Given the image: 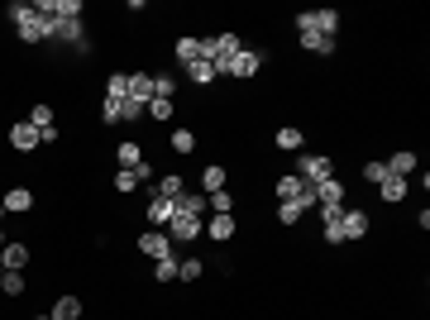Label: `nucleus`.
Returning <instances> with one entry per match:
<instances>
[{"instance_id": "f257e3e1", "label": "nucleus", "mask_w": 430, "mask_h": 320, "mask_svg": "<svg viewBox=\"0 0 430 320\" xmlns=\"http://www.w3.org/2000/svg\"><path fill=\"white\" fill-rule=\"evenodd\" d=\"M296 177H301L306 187H316V182H325V177H335V162L325 158V153H301V162H296Z\"/></svg>"}, {"instance_id": "f03ea898", "label": "nucleus", "mask_w": 430, "mask_h": 320, "mask_svg": "<svg viewBox=\"0 0 430 320\" xmlns=\"http://www.w3.org/2000/svg\"><path fill=\"white\" fill-rule=\"evenodd\" d=\"M201 230H206V225H201V215H187V211H177L172 220H167V239H172V244H191Z\"/></svg>"}, {"instance_id": "7ed1b4c3", "label": "nucleus", "mask_w": 430, "mask_h": 320, "mask_svg": "<svg viewBox=\"0 0 430 320\" xmlns=\"http://www.w3.org/2000/svg\"><path fill=\"white\" fill-rule=\"evenodd\" d=\"M244 53V43L240 39H235V34H215V72H220V77H230V62H235V57Z\"/></svg>"}, {"instance_id": "20e7f679", "label": "nucleus", "mask_w": 430, "mask_h": 320, "mask_svg": "<svg viewBox=\"0 0 430 320\" xmlns=\"http://www.w3.org/2000/svg\"><path fill=\"white\" fill-rule=\"evenodd\" d=\"M368 211H359V206H345V215H340V230H345V239H363L368 235Z\"/></svg>"}, {"instance_id": "39448f33", "label": "nucleus", "mask_w": 430, "mask_h": 320, "mask_svg": "<svg viewBox=\"0 0 430 320\" xmlns=\"http://www.w3.org/2000/svg\"><path fill=\"white\" fill-rule=\"evenodd\" d=\"M20 39H25V43L53 39V15H39V5H34V20H29V25H20Z\"/></svg>"}, {"instance_id": "423d86ee", "label": "nucleus", "mask_w": 430, "mask_h": 320, "mask_svg": "<svg viewBox=\"0 0 430 320\" xmlns=\"http://www.w3.org/2000/svg\"><path fill=\"white\" fill-rule=\"evenodd\" d=\"M144 215H148V225H153V230H162V225L177 215V206H172L167 196H158V191H153V196H148V206H144Z\"/></svg>"}, {"instance_id": "0eeeda50", "label": "nucleus", "mask_w": 430, "mask_h": 320, "mask_svg": "<svg viewBox=\"0 0 430 320\" xmlns=\"http://www.w3.org/2000/svg\"><path fill=\"white\" fill-rule=\"evenodd\" d=\"M311 191H316V206H345V182L340 177H325Z\"/></svg>"}, {"instance_id": "6e6552de", "label": "nucleus", "mask_w": 430, "mask_h": 320, "mask_svg": "<svg viewBox=\"0 0 430 320\" xmlns=\"http://www.w3.org/2000/svg\"><path fill=\"white\" fill-rule=\"evenodd\" d=\"M172 249H177V244L167 239V235H162V230H148V235H144V239H139V253H148V258H167V253H172Z\"/></svg>"}, {"instance_id": "1a4fd4ad", "label": "nucleus", "mask_w": 430, "mask_h": 320, "mask_svg": "<svg viewBox=\"0 0 430 320\" xmlns=\"http://www.w3.org/2000/svg\"><path fill=\"white\" fill-rule=\"evenodd\" d=\"M301 48L316 53V57H330V53H335V39L321 34V29H301Z\"/></svg>"}, {"instance_id": "9d476101", "label": "nucleus", "mask_w": 430, "mask_h": 320, "mask_svg": "<svg viewBox=\"0 0 430 320\" xmlns=\"http://www.w3.org/2000/svg\"><path fill=\"white\" fill-rule=\"evenodd\" d=\"M10 144H15V153H34V148H39V130H34V125H15V130H10Z\"/></svg>"}, {"instance_id": "9b49d317", "label": "nucleus", "mask_w": 430, "mask_h": 320, "mask_svg": "<svg viewBox=\"0 0 430 320\" xmlns=\"http://www.w3.org/2000/svg\"><path fill=\"white\" fill-rule=\"evenodd\" d=\"M258 67H263V53H254V48H244V53L235 57V62H230V77H254Z\"/></svg>"}, {"instance_id": "f8f14e48", "label": "nucleus", "mask_w": 430, "mask_h": 320, "mask_svg": "<svg viewBox=\"0 0 430 320\" xmlns=\"http://www.w3.org/2000/svg\"><path fill=\"white\" fill-rule=\"evenodd\" d=\"M25 263H29V249H25V244H5V249H0V267L25 272Z\"/></svg>"}, {"instance_id": "ddd939ff", "label": "nucleus", "mask_w": 430, "mask_h": 320, "mask_svg": "<svg viewBox=\"0 0 430 320\" xmlns=\"http://www.w3.org/2000/svg\"><path fill=\"white\" fill-rule=\"evenodd\" d=\"M53 39H67V43H86V34H81V20H57L53 15Z\"/></svg>"}, {"instance_id": "4468645a", "label": "nucleus", "mask_w": 430, "mask_h": 320, "mask_svg": "<svg viewBox=\"0 0 430 320\" xmlns=\"http://www.w3.org/2000/svg\"><path fill=\"white\" fill-rule=\"evenodd\" d=\"M0 206H5V211H15V215H25L29 206H34V191H29V187H10Z\"/></svg>"}, {"instance_id": "2eb2a0df", "label": "nucleus", "mask_w": 430, "mask_h": 320, "mask_svg": "<svg viewBox=\"0 0 430 320\" xmlns=\"http://www.w3.org/2000/svg\"><path fill=\"white\" fill-rule=\"evenodd\" d=\"M416 167H421V162H416L411 148H402V153H392V158H387V172H392V177H411Z\"/></svg>"}, {"instance_id": "dca6fc26", "label": "nucleus", "mask_w": 430, "mask_h": 320, "mask_svg": "<svg viewBox=\"0 0 430 320\" xmlns=\"http://www.w3.org/2000/svg\"><path fill=\"white\" fill-rule=\"evenodd\" d=\"M130 96L148 106V101H153V77H148V72H130Z\"/></svg>"}, {"instance_id": "f3484780", "label": "nucleus", "mask_w": 430, "mask_h": 320, "mask_svg": "<svg viewBox=\"0 0 430 320\" xmlns=\"http://www.w3.org/2000/svg\"><path fill=\"white\" fill-rule=\"evenodd\" d=\"M158 196H167V201H172V206H177V201H182V196H187V182H182V177H172V172H167V177H158Z\"/></svg>"}, {"instance_id": "a211bd4d", "label": "nucleus", "mask_w": 430, "mask_h": 320, "mask_svg": "<svg viewBox=\"0 0 430 320\" xmlns=\"http://www.w3.org/2000/svg\"><path fill=\"white\" fill-rule=\"evenodd\" d=\"M306 191V182L296 177V172H287V177H277V201H296Z\"/></svg>"}, {"instance_id": "6ab92c4d", "label": "nucleus", "mask_w": 430, "mask_h": 320, "mask_svg": "<svg viewBox=\"0 0 430 320\" xmlns=\"http://www.w3.org/2000/svg\"><path fill=\"white\" fill-rule=\"evenodd\" d=\"M206 235H211V239H235V215H211Z\"/></svg>"}, {"instance_id": "aec40b11", "label": "nucleus", "mask_w": 430, "mask_h": 320, "mask_svg": "<svg viewBox=\"0 0 430 320\" xmlns=\"http://www.w3.org/2000/svg\"><path fill=\"white\" fill-rule=\"evenodd\" d=\"M130 96V72H110L106 81V101H125Z\"/></svg>"}, {"instance_id": "412c9836", "label": "nucleus", "mask_w": 430, "mask_h": 320, "mask_svg": "<svg viewBox=\"0 0 430 320\" xmlns=\"http://www.w3.org/2000/svg\"><path fill=\"white\" fill-rule=\"evenodd\" d=\"M177 267H182V258H177V253L153 258V277H158V282H172V277H177Z\"/></svg>"}, {"instance_id": "4be33fe9", "label": "nucleus", "mask_w": 430, "mask_h": 320, "mask_svg": "<svg viewBox=\"0 0 430 320\" xmlns=\"http://www.w3.org/2000/svg\"><path fill=\"white\" fill-rule=\"evenodd\" d=\"M48 316H53V320H81V301H77V296H62Z\"/></svg>"}, {"instance_id": "5701e85b", "label": "nucleus", "mask_w": 430, "mask_h": 320, "mask_svg": "<svg viewBox=\"0 0 430 320\" xmlns=\"http://www.w3.org/2000/svg\"><path fill=\"white\" fill-rule=\"evenodd\" d=\"M377 187H382V201H402L406 196V177H392V172H387Z\"/></svg>"}, {"instance_id": "b1692460", "label": "nucleus", "mask_w": 430, "mask_h": 320, "mask_svg": "<svg viewBox=\"0 0 430 320\" xmlns=\"http://www.w3.org/2000/svg\"><path fill=\"white\" fill-rule=\"evenodd\" d=\"M187 72H191V81H201V86H206V81H215V77H220V72H215V62H211V57H196V62H191Z\"/></svg>"}, {"instance_id": "393cba45", "label": "nucleus", "mask_w": 430, "mask_h": 320, "mask_svg": "<svg viewBox=\"0 0 430 320\" xmlns=\"http://www.w3.org/2000/svg\"><path fill=\"white\" fill-rule=\"evenodd\" d=\"M115 110H120V120H144V115H148V106H144V101H134V96L115 101Z\"/></svg>"}, {"instance_id": "a878e982", "label": "nucleus", "mask_w": 430, "mask_h": 320, "mask_svg": "<svg viewBox=\"0 0 430 320\" xmlns=\"http://www.w3.org/2000/svg\"><path fill=\"white\" fill-rule=\"evenodd\" d=\"M115 162H120V167H139V162H144V148H139V144H120V148H115Z\"/></svg>"}, {"instance_id": "bb28decb", "label": "nucleus", "mask_w": 430, "mask_h": 320, "mask_svg": "<svg viewBox=\"0 0 430 320\" xmlns=\"http://www.w3.org/2000/svg\"><path fill=\"white\" fill-rule=\"evenodd\" d=\"M25 287H29V282H25V272H10V267L0 272V292H5V296H20Z\"/></svg>"}, {"instance_id": "cd10ccee", "label": "nucleus", "mask_w": 430, "mask_h": 320, "mask_svg": "<svg viewBox=\"0 0 430 320\" xmlns=\"http://www.w3.org/2000/svg\"><path fill=\"white\" fill-rule=\"evenodd\" d=\"M5 20H10L15 29H20V25H29V20H34V5H29V0H15V5L5 10Z\"/></svg>"}, {"instance_id": "c85d7f7f", "label": "nucleus", "mask_w": 430, "mask_h": 320, "mask_svg": "<svg viewBox=\"0 0 430 320\" xmlns=\"http://www.w3.org/2000/svg\"><path fill=\"white\" fill-rule=\"evenodd\" d=\"M316 29L335 39V34H340V10H316Z\"/></svg>"}, {"instance_id": "c756f323", "label": "nucleus", "mask_w": 430, "mask_h": 320, "mask_svg": "<svg viewBox=\"0 0 430 320\" xmlns=\"http://www.w3.org/2000/svg\"><path fill=\"white\" fill-rule=\"evenodd\" d=\"M201 187H206V196H211V191H225V167H206V172H201Z\"/></svg>"}, {"instance_id": "7c9ffc66", "label": "nucleus", "mask_w": 430, "mask_h": 320, "mask_svg": "<svg viewBox=\"0 0 430 320\" xmlns=\"http://www.w3.org/2000/svg\"><path fill=\"white\" fill-rule=\"evenodd\" d=\"M196 57H201V48H196V39H177V62H182V67H191Z\"/></svg>"}, {"instance_id": "2f4dec72", "label": "nucleus", "mask_w": 430, "mask_h": 320, "mask_svg": "<svg viewBox=\"0 0 430 320\" xmlns=\"http://www.w3.org/2000/svg\"><path fill=\"white\" fill-rule=\"evenodd\" d=\"M29 125H34V130H48V125H53V106H43V101H39V106L29 110Z\"/></svg>"}, {"instance_id": "473e14b6", "label": "nucleus", "mask_w": 430, "mask_h": 320, "mask_svg": "<svg viewBox=\"0 0 430 320\" xmlns=\"http://www.w3.org/2000/svg\"><path fill=\"white\" fill-rule=\"evenodd\" d=\"M201 272H206V263H201V258H182V267H177V277H182V282H196Z\"/></svg>"}, {"instance_id": "72a5a7b5", "label": "nucleus", "mask_w": 430, "mask_h": 320, "mask_svg": "<svg viewBox=\"0 0 430 320\" xmlns=\"http://www.w3.org/2000/svg\"><path fill=\"white\" fill-rule=\"evenodd\" d=\"M277 148L296 153V148H301V130H277Z\"/></svg>"}, {"instance_id": "f704fd0d", "label": "nucleus", "mask_w": 430, "mask_h": 320, "mask_svg": "<svg viewBox=\"0 0 430 320\" xmlns=\"http://www.w3.org/2000/svg\"><path fill=\"white\" fill-rule=\"evenodd\" d=\"M139 187V177L130 172V167H115V191H134Z\"/></svg>"}, {"instance_id": "c9c22d12", "label": "nucleus", "mask_w": 430, "mask_h": 320, "mask_svg": "<svg viewBox=\"0 0 430 320\" xmlns=\"http://www.w3.org/2000/svg\"><path fill=\"white\" fill-rule=\"evenodd\" d=\"M172 148H177V153H191V148H196V134H191V130H177V134H172Z\"/></svg>"}, {"instance_id": "e433bc0d", "label": "nucleus", "mask_w": 430, "mask_h": 320, "mask_svg": "<svg viewBox=\"0 0 430 320\" xmlns=\"http://www.w3.org/2000/svg\"><path fill=\"white\" fill-rule=\"evenodd\" d=\"M172 91H177L172 77H153V96H158V101H172Z\"/></svg>"}, {"instance_id": "4c0bfd02", "label": "nucleus", "mask_w": 430, "mask_h": 320, "mask_svg": "<svg viewBox=\"0 0 430 320\" xmlns=\"http://www.w3.org/2000/svg\"><path fill=\"white\" fill-rule=\"evenodd\" d=\"M148 115H153V120H172V101H158V96H153V101H148Z\"/></svg>"}, {"instance_id": "58836bf2", "label": "nucleus", "mask_w": 430, "mask_h": 320, "mask_svg": "<svg viewBox=\"0 0 430 320\" xmlns=\"http://www.w3.org/2000/svg\"><path fill=\"white\" fill-rule=\"evenodd\" d=\"M363 177H368V182H382V177H387V162H368V167H363Z\"/></svg>"}, {"instance_id": "ea45409f", "label": "nucleus", "mask_w": 430, "mask_h": 320, "mask_svg": "<svg viewBox=\"0 0 430 320\" xmlns=\"http://www.w3.org/2000/svg\"><path fill=\"white\" fill-rule=\"evenodd\" d=\"M325 244H345V230H340V220H330V225H325Z\"/></svg>"}, {"instance_id": "a19ab883", "label": "nucleus", "mask_w": 430, "mask_h": 320, "mask_svg": "<svg viewBox=\"0 0 430 320\" xmlns=\"http://www.w3.org/2000/svg\"><path fill=\"white\" fill-rule=\"evenodd\" d=\"M301 29H316V10H306V15H296V34Z\"/></svg>"}, {"instance_id": "79ce46f5", "label": "nucleus", "mask_w": 430, "mask_h": 320, "mask_svg": "<svg viewBox=\"0 0 430 320\" xmlns=\"http://www.w3.org/2000/svg\"><path fill=\"white\" fill-rule=\"evenodd\" d=\"M101 120H106V125H115V120H120V110H115V101H106V106H101Z\"/></svg>"}, {"instance_id": "37998d69", "label": "nucleus", "mask_w": 430, "mask_h": 320, "mask_svg": "<svg viewBox=\"0 0 430 320\" xmlns=\"http://www.w3.org/2000/svg\"><path fill=\"white\" fill-rule=\"evenodd\" d=\"M340 215H345V206H321V220H325V225H330V220H340Z\"/></svg>"}, {"instance_id": "c03bdc74", "label": "nucleus", "mask_w": 430, "mask_h": 320, "mask_svg": "<svg viewBox=\"0 0 430 320\" xmlns=\"http://www.w3.org/2000/svg\"><path fill=\"white\" fill-rule=\"evenodd\" d=\"M0 249H5V230H0Z\"/></svg>"}, {"instance_id": "a18cd8bd", "label": "nucleus", "mask_w": 430, "mask_h": 320, "mask_svg": "<svg viewBox=\"0 0 430 320\" xmlns=\"http://www.w3.org/2000/svg\"><path fill=\"white\" fill-rule=\"evenodd\" d=\"M34 320H53V316H34Z\"/></svg>"}, {"instance_id": "49530a36", "label": "nucleus", "mask_w": 430, "mask_h": 320, "mask_svg": "<svg viewBox=\"0 0 430 320\" xmlns=\"http://www.w3.org/2000/svg\"><path fill=\"white\" fill-rule=\"evenodd\" d=\"M0 215H5V206H0Z\"/></svg>"}, {"instance_id": "de8ad7c7", "label": "nucleus", "mask_w": 430, "mask_h": 320, "mask_svg": "<svg viewBox=\"0 0 430 320\" xmlns=\"http://www.w3.org/2000/svg\"><path fill=\"white\" fill-rule=\"evenodd\" d=\"M0 272H5V267H0Z\"/></svg>"}]
</instances>
